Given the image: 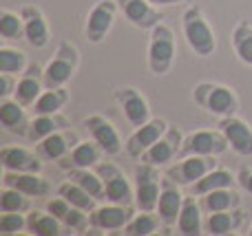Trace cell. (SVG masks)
I'll list each match as a JSON object with an SVG mask.
<instances>
[{
  "mask_svg": "<svg viewBox=\"0 0 252 236\" xmlns=\"http://www.w3.org/2000/svg\"><path fill=\"white\" fill-rule=\"evenodd\" d=\"M182 31L186 44L190 47V51L199 57H208L217 49V38H215L213 26L208 25L204 9L199 4H188L186 11L182 16Z\"/></svg>",
  "mask_w": 252,
  "mask_h": 236,
  "instance_id": "1",
  "label": "cell"
},
{
  "mask_svg": "<svg viewBox=\"0 0 252 236\" xmlns=\"http://www.w3.org/2000/svg\"><path fill=\"white\" fill-rule=\"evenodd\" d=\"M192 102L206 113L215 115V117H228V115H237L239 110V97L226 84L217 82H199L192 88Z\"/></svg>",
  "mask_w": 252,
  "mask_h": 236,
  "instance_id": "2",
  "label": "cell"
},
{
  "mask_svg": "<svg viewBox=\"0 0 252 236\" xmlns=\"http://www.w3.org/2000/svg\"><path fill=\"white\" fill-rule=\"evenodd\" d=\"M175 62V31L166 22L151 29L148 40V69L153 75H166Z\"/></svg>",
  "mask_w": 252,
  "mask_h": 236,
  "instance_id": "3",
  "label": "cell"
},
{
  "mask_svg": "<svg viewBox=\"0 0 252 236\" xmlns=\"http://www.w3.org/2000/svg\"><path fill=\"white\" fill-rule=\"evenodd\" d=\"M80 64V51L75 49V44L62 40L58 44L53 57L49 60V64L44 66V88H56V86H64L71 78H73L75 69Z\"/></svg>",
  "mask_w": 252,
  "mask_h": 236,
  "instance_id": "4",
  "label": "cell"
},
{
  "mask_svg": "<svg viewBox=\"0 0 252 236\" xmlns=\"http://www.w3.org/2000/svg\"><path fill=\"white\" fill-rule=\"evenodd\" d=\"M133 179H135V184H133L135 185V210L155 212L157 199H159V190H161L159 168L142 161L135 166Z\"/></svg>",
  "mask_w": 252,
  "mask_h": 236,
  "instance_id": "5",
  "label": "cell"
},
{
  "mask_svg": "<svg viewBox=\"0 0 252 236\" xmlns=\"http://www.w3.org/2000/svg\"><path fill=\"white\" fill-rule=\"evenodd\" d=\"M217 157H204V155H188V157H179L173 166L166 168V177L173 179L179 185H192L206 177L213 168H217Z\"/></svg>",
  "mask_w": 252,
  "mask_h": 236,
  "instance_id": "6",
  "label": "cell"
},
{
  "mask_svg": "<svg viewBox=\"0 0 252 236\" xmlns=\"http://www.w3.org/2000/svg\"><path fill=\"white\" fill-rule=\"evenodd\" d=\"M120 11L118 0H97L93 9L87 16V25H84V35L91 44H102L104 38L111 33L115 25V16Z\"/></svg>",
  "mask_w": 252,
  "mask_h": 236,
  "instance_id": "7",
  "label": "cell"
},
{
  "mask_svg": "<svg viewBox=\"0 0 252 236\" xmlns=\"http://www.w3.org/2000/svg\"><path fill=\"white\" fill-rule=\"evenodd\" d=\"M230 148L226 135L221 131H195L184 135V144L179 150V157H188V155H204V157H219ZM177 157V159H179Z\"/></svg>",
  "mask_w": 252,
  "mask_h": 236,
  "instance_id": "8",
  "label": "cell"
},
{
  "mask_svg": "<svg viewBox=\"0 0 252 236\" xmlns=\"http://www.w3.org/2000/svg\"><path fill=\"white\" fill-rule=\"evenodd\" d=\"M97 175L104 181L106 201L120 206H135V185L126 179V175L115 163H97Z\"/></svg>",
  "mask_w": 252,
  "mask_h": 236,
  "instance_id": "9",
  "label": "cell"
},
{
  "mask_svg": "<svg viewBox=\"0 0 252 236\" xmlns=\"http://www.w3.org/2000/svg\"><path fill=\"white\" fill-rule=\"evenodd\" d=\"M113 95H115V102L120 104V108H122L126 122H128L133 128L144 126L146 122L153 119L151 117V106H148L146 97H144L137 88L120 86V88H115Z\"/></svg>",
  "mask_w": 252,
  "mask_h": 236,
  "instance_id": "10",
  "label": "cell"
},
{
  "mask_svg": "<svg viewBox=\"0 0 252 236\" xmlns=\"http://www.w3.org/2000/svg\"><path fill=\"white\" fill-rule=\"evenodd\" d=\"M184 194H182V185L175 184L168 177H161V190H159V199H157V214L161 219V225L166 230L175 228L179 219V212H182L184 206Z\"/></svg>",
  "mask_w": 252,
  "mask_h": 236,
  "instance_id": "11",
  "label": "cell"
},
{
  "mask_svg": "<svg viewBox=\"0 0 252 236\" xmlns=\"http://www.w3.org/2000/svg\"><path fill=\"white\" fill-rule=\"evenodd\" d=\"M82 124L89 131L91 139H95L97 144H100V148L104 150V155H109V157H118V155L122 153L124 144H122V139H120L118 128H115L113 122H109L104 115H97V113L89 115V117H84Z\"/></svg>",
  "mask_w": 252,
  "mask_h": 236,
  "instance_id": "12",
  "label": "cell"
},
{
  "mask_svg": "<svg viewBox=\"0 0 252 236\" xmlns=\"http://www.w3.org/2000/svg\"><path fill=\"white\" fill-rule=\"evenodd\" d=\"M184 144V135L177 126H168V131L142 155V161L144 163H151V166H166L170 163L175 157H179V150H182Z\"/></svg>",
  "mask_w": 252,
  "mask_h": 236,
  "instance_id": "13",
  "label": "cell"
},
{
  "mask_svg": "<svg viewBox=\"0 0 252 236\" xmlns=\"http://www.w3.org/2000/svg\"><path fill=\"white\" fill-rule=\"evenodd\" d=\"M135 216L133 206H120V203H109V206H97L93 212H89V223L91 230H102V232H118L124 230V225Z\"/></svg>",
  "mask_w": 252,
  "mask_h": 236,
  "instance_id": "14",
  "label": "cell"
},
{
  "mask_svg": "<svg viewBox=\"0 0 252 236\" xmlns=\"http://www.w3.org/2000/svg\"><path fill=\"white\" fill-rule=\"evenodd\" d=\"M170 124L166 122V119L161 117H153L151 122H146L144 126L135 128L133 135L126 139L124 148H126V155L133 159H142V155L146 153L148 148H151L153 144H155L157 139H159L161 135H164L166 131H168Z\"/></svg>",
  "mask_w": 252,
  "mask_h": 236,
  "instance_id": "15",
  "label": "cell"
},
{
  "mask_svg": "<svg viewBox=\"0 0 252 236\" xmlns=\"http://www.w3.org/2000/svg\"><path fill=\"white\" fill-rule=\"evenodd\" d=\"M217 128L226 135L230 148L241 157H252V126L237 115L219 117Z\"/></svg>",
  "mask_w": 252,
  "mask_h": 236,
  "instance_id": "16",
  "label": "cell"
},
{
  "mask_svg": "<svg viewBox=\"0 0 252 236\" xmlns=\"http://www.w3.org/2000/svg\"><path fill=\"white\" fill-rule=\"evenodd\" d=\"M118 4L126 20L142 31H151L155 25L164 22V13L159 11V7L148 0H118Z\"/></svg>",
  "mask_w": 252,
  "mask_h": 236,
  "instance_id": "17",
  "label": "cell"
},
{
  "mask_svg": "<svg viewBox=\"0 0 252 236\" xmlns=\"http://www.w3.org/2000/svg\"><path fill=\"white\" fill-rule=\"evenodd\" d=\"M20 16L25 20V40L29 42V47L44 49L51 42V29H49V22L44 18L42 9L35 7V4H25L20 9Z\"/></svg>",
  "mask_w": 252,
  "mask_h": 236,
  "instance_id": "18",
  "label": "cell"
},
{
  "mask_svg": "<svg viewBox=\"0 0 252 236\" xmlns=\"http://www.w3.org/2000/svg\"><path fill=\"white\" fill-rule=\"evenodd\" d=\"M80 144V137L71 128H62V131L53 132V135L44 137L42 141L35 144V153L44 159V161H60L64 159L75 146Z\"/></svg>",
  "mask_w": 252,
  "mask_h": 236,
  "instance_id": "19",
  "label": "cell"
},
{
  "mask_svg": "<svg viewBox=\"0 0 252 236\" xmlns=\"http://www.w3.org/2000/svg\"><path fill=\"white\" fill-rule=\"evenodd\" d=\"M0 163L11 172H42V157L22 146H4L0 150Z\"/></svg>",
  "mask_w": 252,
  "mask_h": 236,
  "instance_id": "20",
  "label": "cell"
},
{
  "mask_svg": "<svg viewBox=\"0 0 252 236\" xmlns=\"http://www.w3.org/2000/svg\"><path fill=\"white\" fill-rule=\"evenodd\" d=\"M2 185L20 190V192H25L27 197H47V194L51 192V184H49L40 172H11V170H4Z\"/></svg>",
  "mask_w": 252,
  "mask_h": 236,
  "instance_id": "21",
  "label": "cell"
},
{
  "mask_svg": "<svg viewBox=\"0 0 252 236\" xmlns=\"http://www.w3.org/2000/svg\"><path fill=\"white\" fill-rule=\"evenodd\" d=\"M44 69H40L38 64H29L22 73V78L18 79L16 93H13V100H18L22 106H33L35 100L40 97V93L44 91Z\"/></svg>",
  "mask_w": 252,
  "mask_h": 236,
  "instance_id": "22",
  "label": "cell"
},
{
  "mask_svg": "<svg viewBox=\"0 0 252 236\" xmlns=\"http://www.w3.org/2000/svg\"><path fill=\"white\" fill-rule=\"evenodd\" d=\"M25 108L27 106H22L20 102L11 100V97H2L0 100V124H2L4 131L11 132V135L27 137L31 119L27 117Z\"/></svg>",
  "mask_w": 252,
  "mask_h": 236,
  "instance_id": "23",
  "label": "cell"
},
{
  "mask_svg": "<svg viewBox=\"0 0 252 236\" xmlns=\"http://www.w3.org/2000/svg\"><path fill=\"white\" fill-rule=\"evenodd\" d=\"M246 219H248V212L239 210V208H235V210H223V212H213V214H208V219H206L204 230L213 236H226V234H232L244 228Z\"/></svg>",
  "mask_w": 252,
  "mask_h": 236,
  "instance_id": "24",
  "label": "cell"
},
{
  "mask_svg": "<svg viewBox=\"0 0 252 236\" xmlns=\"http://www.w3.org/2000/svg\"><path fill=\"white\" fill-rule=\"evenodd\" d=\"M102 155H104V150L100 148V144H97L95 139H91V141L87 139V141H80V144L58 163H60V168H64V170H71V168H93L100 163Z\"/></svg>",
  "mask_w": 252,
  "mask_h": 236,
  "instance_id": "25",
  "label": "cell"
},
{
  "mask_svg": "<svg viewBox=\"0 0 252 236\" xmlns=\"http://www.w3.org/2000/svg\"><path fill=\"white\" fill-rule=\"evenodd\" d=\"M201 203L197 201L195 194L184 199V206H182V212H179V219H177V234L182 236H199L204 232V221H201Z\"/></svg>",
  "mask_w": 252,
  "mask_h": 236,
  "instance_id": "26",
  "label": "cell"
},
{
  "mask_svg": "<svg viewBox=\"0 0 252 236\" xmlns=\"http://www.w3.org/2000/svg\"><path fill=\"white\" fill-rule=\"evenodd\" d=\"M62 128H69V119L62 113H51V115H35L29 124V131H27V139L29 141H42L44 137L53 135V132L62 131Z\"/></svg>",
  "mask_w": 252,
  "mask_h": 236,
  "instance_id": "27",
  "label": "cell"
},
{
  "mask_svg": "<svg viewBox=\"0 0 252 236\" xmlns=\"http://www.w3.org/2000/svg\"><path fill=\"white\" fill-rule=\"evenodd\" d=\"M237 184V175H232L226 168H213L206 177H201L199 181L190 185V194L195 197H204V194L213 192V190H221V188H235Z\"/></svg>",
  "mask_w": 252,
  "mask_h": 236,
  "instance_id": "28",
  "label": "cell"
},
{
  "mask_svg": "<svg viewBox=\"0 0 252 236\" xmlns=\"http://www.w3.org/2000/svg\"><path fill=\"white\" fill-rule=\"evenodd\" d=\"M201 208L204 212L213 214V212H223V210H235L241 208V194L235 188H221V190H213V192L201 197Z\"/></svg>",
  "mask_w": 252,
  "mask_h": 236,
  "instance_id": "29",
  "label": "cell"
},
{
  "mask_svg": "<svg viewBox=\"0 0 252 236\" xmlns=\"http://www.w3.org/2000/svg\"><path fill=\"white\" fill-rule=\"evenodd\" d=\"M66 179H71L78 185H82L95 201H106L104 181H102V177L97 175V170L91 172L89 168H71V170H66Z\"/></svg>",
  "mask_w": 252,
  "mask_h": 236,
  "instance_id": "30",
  "label": "cell"
},
{
  "mask_svg": "<svg viewBox=\"0 0 252 236\" xmlns=\"http://www.w3.org/2000/svg\"><path fill=\"white\" fill-rule=\"evenodd\" d=\"M69 102V91L64 86H56V88H44L40 93V97L33 104V113L35 115H51V113H60L64 108V104Z\"/></svg>",
  "mask_w": 252,
  "mask_h": 236,
  "instance_id": "31",
  "label": "cell"
},
{
  "mask_svg": "<svg viewBox=\"0 0 252 236\" xmlns=\"http://www.w3.org/2000/svg\"><path fill=\"white\" fill-rule=\"evenodd\" d=\"M230 42H232V49H235V55L244 64L252 66V25L248 20L237 22L235 29H232Z\"/></svg>",
  "mask_w": 252,
  "mask_h": 236,
  "instance_id": "32",
  "label": "cell"
},
{
  "mask_svg": "<svg viewBox=\"0 0 252 236\" xmlns=\"http://www.w3.org/2000/svg\"><path fill=\"white\" fill-rule=\"evenodd\" d=\"M56 192L60 194V197H64L73 208H80V210H84V212H93L97 208V203H100V201H95V199H93L91 194L82 188V185H78L75 181H71V179H66L64 184L58 185Z\"/></svg>",
  "mask_w": 252,
  "mask_h": 236,
  "instance_id": "33",
  "label": "cell"
},
{
  "mask_svg": "<svg viewBox=\"0 0 252 236\" xmlns=\"http://www.w3.org/2000/svg\"><path fill=\"white\" fill-rule=\"evenodd\" d=\"M27 232L35 236H58L62 232V223L51 214V212L33 210L27 216Z\"/></svg>",
  "mask_w": 252,
  "mask_h": 236,
  "instance_id": "34",
  "label": "cell"
},
{
  "mask_svg": "<svg viewBox=\"0 0 252 236\" xmlns=\"http://www.w3.org/2000/svg\"><path fill=\"white\" fill-rule=\"evenodd\" d=\"M159 225H161V219L157 212H139V214H135L133 219L124 225L122 232L126 236H151L157 232Z\"/></svg>",
  "mask_w": 252,
  "mask_h": 236,
  "instance_id": "35",
  "label": "cell"
},
{
  "mask_svg": "<svg viewBox=\"0 0 252 236\" xmlns=\"http://www.w3.org/2000/svg\"><path fill=\"white\" fill-rule=\"evenodd\" d=\"M31 210V197L16 188L2 185L0 190V212H29Z\"/></svg>",
  "mask_w": 252,
  "mask_h": 236,
  "instance_id": "36",
  "label": "cell"
},
{
  "mask_svg": "<svg viewBox=\"0 0 252 236\" xmlns=\"http://www.w3.org/2000/svg\"><path fill=\"white\" fill-rule=\"evenodd\" d=\"M27 55L20 49L13 47H0V73H13L22 75L27 69Z\"/></svg>",
  "mask_w": 252,
  "mask_h": 236,
  "instance_id": "37",
  "label": "cell"
},
{
  "mask_svg": "<svg viewBox=\"0 0 252 236\" xmlns=\"http://www.w3.org/2000/svg\"><path fill=\"white\" fill-rule=\"evenodd\" d=\"M0 35L4 40H20L25 38V20L20 13L9 9H0Z\"/></svg>",
  "mask_w": 252,
  "mask_h": 236,
  "instance_id": "38",
  "label": "cell"
},
{
  "mask_svg": "<svg viewBox=\"0 0 252 236\" xmlns=\"http://www.w3.org/2000/svg\"><path fill=\"white\" fill-rule=\"evenodd\" d=\"M27 230L25 212H2L0 216V234H18Z\"/></svg>",
  "mask_w": 252,
  "mask_h": 236,
  "instance_id": "39",
  "label": "cell"
},
{
  "mask_svg": "<svg viewBox=\"0 0 252 236\" xmlns=\"http://www.w3.org/2000/svg\"><path fill=\"white\" fill-rule=\"evenodd\" d=\"M62 225H64L66 230H71V232H87V228H91V223H89V212L80 210V208H71L69 214L62 221Z\"/></svg>",
  "mask_w": 252,
  "mask_h": 236,
  "instance_id": "40",
  "label": "cell"
},
{
  "mask_svg": "<svg viewBox=\"0 0 252 236\" xmlns=\"http://www.w3.org/2000/svg\"><path fill=\"white\" fill-rule=\"evenodd\" d=\"M71 208H73V206H71V203L66 201L64 197H60V194H58L56 199H51V201L47 203V210L51 212V214L56 216V219L60 221V223H62V221H64V216L69 214V210H71Z\"/></svg>",
  "mask_w": 252,
  "mask_h": 236,
  "instance_id": "41",
  "label": "cell"
},
{
  "mask_svg": "<svg viewBox=\"0 0 252 236\" xmlns=\"http://www.w3.org/2000/svg\"><path fill=\"white\" fill-rule=\"evenodd\" d=\"M16 86H18V75L0 73V97H13Z\"/></svg>",
  "mask_w": 252,
  "mask_h": 236,
  "instance_id": "42",
  "label": "cell"
},
{
  "mask_svg": "<svg viewBox=\"0 0 252 236\" xmlns=\"http://www.w3.org/2000/svg\"><path fill=\"white\" fill-rule=\"evenodd\" d=\"M237 184L241 185V190L252 194V168H248V166L239 168V172H237Z\"/></svg>",
  "mask_w": 252,
  "mask_h": 236,
  "instance_id": "43",
  "label": "cell"
},
{
  "mask_svg": "<svg viewBox=\"0 0 252 236\" xmlns=\"http://www.w3.org/2000/svg\"><path fill=\"white\" fill-rule=\"evenodd\" d=\"M155 7H175V4H190L192 0H148Z\"/></svg>",
  "mask_w": 252,
  "mask_h": 236,
  "instance_id": "44",
  "label": "cell"
},
{
  "mask_svg": "<svg viewBox=\"0 0 252 236\" xmlns=\"http://www.w3.org/2000/svg\"><path fill=\"white\" fill-rule=\"evenodd\" d=\"M248 234H250V236H252V225H250V230H248Z\"/></svg>",
  "mask_w": 252,
  "mask_h": 236,
  "instance_id": "45",
  "label": "cell"
}]
</instances>
